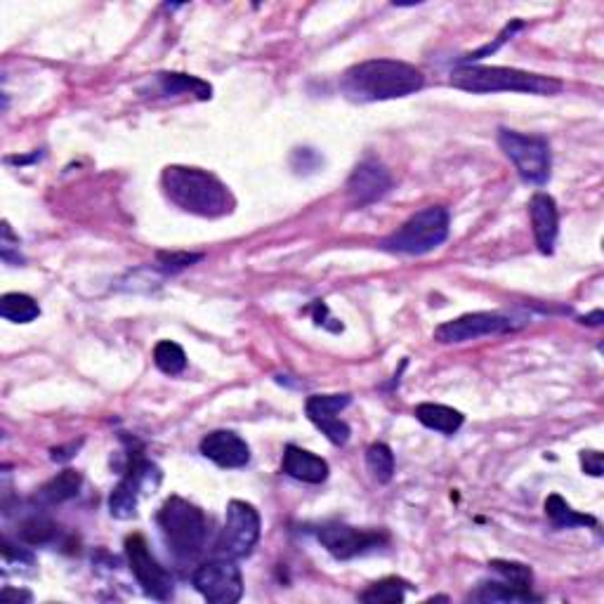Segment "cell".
I'll return each instance as SVG.
<instances>
[{
	"label": "cell",
	"mask_w": 604,
	"mask_h": 604,
	"mask_svg": "<svg viewBox=\"0 0 604 604\" xmlns=\"http://www.w3.org/2000/svg\"><path fill=\"white\" fill-rule=\"evenodd\" d=\"M3 600H31L29 593H17V590L5 588L3 590Z\"/></svg>",
	"instance_id": "d6a6232c"
},
{
	"label": "cell",
	"mask_w": 604,
	"mask_h": 604,
	"mask_svg": "<svg viewBox=\"0 0 604 604\" xmlns=\"http://www.w3.org/2000/svg\"><path fill=\"white\" fill-rule=\"evenodd\" d=\"M156 524H159L168 550L175 557H180V560H192L206 546V515L194 503L185 501V498L170 496L161 505L159 515H156Z\"/></svg>",
	"instance_id": "277c9868"
},
{
	"label": "cell",
	"mask_w": 604,
	"mask_h": 604,
	"mask_svg": "<svg viewBox=\"0 0 604 604\" xmlns=\"http://www.w3.org/2000/svg\"><path fill=\"white\" fill-rule=\"evenodd\" d=\"M529 215L538 251L543 255H553L557 232H560V213H557V203L553 196L543 192L531 196Z\"/></svg>",
	"instance_id": "2e32d148"
},
{
	"label": "cell",
	"mask_w": 604,
	"mask_h": 604,
	"mask_svg": "<svg viewBox=\"0 0 604 604\" xmlns=\"http://www.w3.org/2000/svg\"><path fill=\"white\" fill-rule=\"evenodd\" d=\"M83 487V475L78 470H62L59 475H55L50 482H45L41 489H38V501L45 505H57V503H67L71 498L78 496V491Z\"/></svg>",
	"instance_id": "d6986e66"
},
{
	"label": "cell",
	"mask_w": 604,
	"mask_h": 604,
	"mask_svg": "<svg viewBox=\"0 0 604 604\" xmlns=\"http://www.w3.org/2000/svg\"><path fill=\"white\" fill-rule=\"evenodd\" d=\"M352 404V395H312L305 402V413L317 428L324 432L326 439L336 446L350 442V425L338 416Z\"/></svg>",
	"instance_id": "4fadbf2b"
},
{
	"label": "cell",
	"mask_w": 604,
	"mask_h": 604,
	"mask_svg": "<svg viewBox=\"0 0 604 604\" xmlns=\"http://www.w3.org/2000/svg\"><path fill=\"white\" fill-rule=\"evenodd\" d=\"M192 586L213 604H234L244 597V576L234 560L218 557L194 569Z\"/></svg>",
	"instance_id": "ba28073f"
},
{
	"label": "cell",
	"mask_w": 604,
	"mask_h": 604,
	"mask_svg": "<svg viewBox=\"0 0 604 604\" xmlns=\"http://www.w3.org/2000/svg\"><path fill=\"white\" fill-rule=\"evenodd\" d=\"M546 515L553 522L555 529H574V527H597V520L593 515H583L576 512L571 505L564 501L560 494H553L546 498Z\"/></svg>",
	"instance_id": "44dd1931"
},
{
	"label": "cell",
	"mask_w": 604,
	"mask_h": 604,
	"mask_svg": "<svg viewBox=\"0 0 604 604\" xmlns=\"http://www.w3.org/2000/svg\"><path fill=\"white\" fill-rule=\"evenodd\" d=\"M159 83L163 95H180V93H189L196 95V100H210L213 95V88L206 81L196 76H187V74H159Z\"/></svg>",
	"instance_id": "cb8c5ba5"
},
{
	"label": "cell",
	"mask_w": 604,
	"mask_h": 604,
	"mask_svg": "<svg viewBox=\"0 0 604 604\" xmlns=\"http://www.w3.org/2000/svg\"><path fill=\"white\" fill-rule=\"evenodd\" d=\"M0 317L12 321V324H31L41 317V307L26 293H5L0 298Z\"/></svg>",
	"instance_id": "7402d4cb"
},
{
	"label": "cell",
	"mask_w": 604,
	"mask_h": 604,
	"mask_svg": "<svg viewBox=\"0 0 604 604\" xmlns=\"http://www.w3.org/2000/svg\"><path fill=\"white\" fill-rule=\"evenodd\" d=\"M366 468L378 484H387L395 477V453L383 442L371 444L366 449Z\"/></svg>",
	"instance_id": "484cf974"
},
{
	"label": "cell",
	"mask_w": 604,
	"mask_h": 604,
	"mask_svg": "<svg viewBox=\"0 0 604 604\" xmlns=\"http://www.w3.org/2000/svg\"><path fill=\"white\" fill-rule=\"evenodd\" d=\"M449 227V210L442 206H430L411 215L397 232H392L387 239H383L380 248L387 253L399 255H425L435 251V248L449 239Z\"/></svg>",
	"instance_id": "5b68a950"
},
{
	"label": "cell",
	"mask_w": 604,
	"mask_h": 604,
	"mask_svg": "<svg viewBox=\"0 0 604 604\" xmlns=\"http://www.w3.org/2000/svg\"><path fill=\"white\" fill-rule=\"evenodd\" d=\"M515 328V321L498 312H472L437 326L435 340L442 345H458L484 336H501V333L515 331Z\"/></svg>",
	"instance_id": "8fae6325"
},
{
	"label": "cell",
	"mask_w": 604,
	"mask_h": 604,
	"mask_svg": "<svg viewBox=\"0 0 604 604\" xmlns=\"http://www.w3.org/2000/svg\"><path fill=\"white\" fill-rule=\"evenodd\" d=\"M489 567H491V571H496V574L501 576L503 581L512 583V586L531 590V583H534V574H531V569L527 567V564L510 562V560H491Z\"/></svg>",
	"instance_id": "83f0119b"
},
{
	"label": "cell",
	"mask_w": 604,
	"mask_h": 604,
	"mask_svg": "<svg viewBox=\"0 0 604 604\" xmlns=\"http://www.w3.org/2000/svg\"><path fill=\"white\" fill-rule=\"evenodd\" d=\"M199 451L203 458H208V461H213L215 465L227 470L246 468L248 461H251V446L246 444V439H241L236 432L229 430L208 432V435L201 439Z\"/></svg>",
	"instance_id": "9a60e30c"
},
{
	"label": "cell",
	"mask_w": 604,
	"mask_h": 604,
	"mask_svg": "<svg viewBox=\"0 0 604 604\" xmlns=\"http://www.w3.org/2000/svg\"><path fill=\"white\" fill-rule=\"evenodd\" d=\"M451 85L472 95H557L564 88V83L555 76L529 74V71L510 67H477V64H463V67L453 69Z\"/></svg>",
	"instance_id": "3957f363"
},
{
	"label": "cell",
	"mask_w": 604,
	"mask_h": 604,
	"mask_svg": "<svg viewBox=\"0 0 604 604\" xmlns=\"http://www.w3.org/2000/svg\"><path fill=\"white\" fill-rule=\"evenodd\" d=\"M498 144L505 156L515 163L517 173L524 182L531 185H546L550 180V168H553V156H550V144L541 135H524L515 130H498Z\"/></svg>",
	"instance_id": "8992f818"
},
{
	"label": "cell",
	"mask_w": 604,
	"mask_h": 604,
	"mask_svg": "<svg viewBox=\"0 0 604 604\" xmlns=\"http://www.w3.org/2000/svg\"><path fill=\"white\" fill-rule=\"evenodd\" d=\"M0 258L8 265H22L24 258L19 255V239L12 234L10 222H3V236H0Z\"/></svg>",
	"instance_id": "4dcf8cb0"
},
{
	"label": "cell",
	"mask_w": 604,
	"mask_h": 604,
	"mask_svg": "<svg viewBox=\"0 0 604 604\" xmlns=\"http://www.w3.org/2000/svg\"><path fill=\"white\" fill-rule=\"evenodd\" d=\"M199 260H203V253H177V251L168 253V251H161L159 255H156V265H159L161 272H166V274L182 272V269L196 265Z\"/></svg>",
	"instance_id": "f546056e"
},
{
	"label": "cell",
	"mask_w": 604,
	"mask_h": 604,
	"mask_svg": "<svg viewBox=\"0 0 604 604\" xmlns=\"http://www.w3.org/2000/svg\"><path fill=\"white\" fill-rule=\"evenodd\" d=\"M59 536V527L50 517L45 515H31L19 524L17 538L26 546H48Z\"/></svg>",
	"instance_id": "603a6c76"
},
{
	"label": "cell",
	"mask_w": 604,
	"mask_h": 604,
	"mask_svg": "<svg viewBox=\"0 0 604 604\" xmlns=\"http://www.w3.org/2000/svg\"><path fill=\"white\" fill-rule=\"evenodd\" d=\"M151 477H161L159 468L154 463L135 456L126 475H123V479L116 484L109 496L111 517H116V520H133L137 515V505H140L142 487L151 482Z\"/></svg>",
	"instance_id": "7c38bea8"
},
{
	"label": "cell",
	"mask_w": 604,
	"mask_h": 604,
	"mask_svg": "<svg viewBox=\"0 0 604 604\" xmlns=\"http://www.w3.org/2000/svg\"><path fill=\"white\" fill-rule=\"evenodd\" d=\"M581 324H588V326H600L602 324V310H595L590 317H583Z\"/></svg>",
	"instance_id": "836d02e7"
},
{
	"label": "cell",
	"mask_w": 604,
	"mask_h": 604,
	"mask_svg": "<svg viewBox=\"0 0 604 604\" xmlns=\"http://www.w3.org/2000/svg\"><path fill=\"white\" fill-rule=\"evenodd\" d=\"M260 534L262 522L258 510L246 501H229L225 527L220 531L215 550L227 560H244L258 546Z\"/></svg>",
	"instance_id": "52a82bcc"
},
{
	"label": "cell",
	"mask_w": 604,
	"mask_h": 604,
	"mask_svg": "<svg viewBox=\"0 0 604 604\" xmlns=\"http://www.w3.org/2000/svg\"><path fill=\"white\" fill-rule=\"evenodd\" d=\"M413 416L418 418V423H423L425 428L442 432V435H456L458 430H461L463 425V413L451 409V406L444 404H418L416 411H413Z\"/></svg>",
	"instance_id": "ac0fdd59"
},
{
	"label": "cell",
	"mask_w": 604,
	"mask_h": 604,
	"mask_svg": "<svg viewBox=\"0 0 604 604\" xmlns=\"http://www.w3.org/2000/svg\"><path fill=\"white\" fill-rule=\"evenodd\" d=\"M406 590H409V583L404 579H397V576H390V579H383L366 588L359 595V600L366 604H399L404 602Z\"/></svg>",
	"instance_id": "d4e9b609"
},
{
	"label": "cell",
	"mask_w": 604,
	"mask_h": 604,
	"mask_svg": "<svg viewBox=\"0 0 604 604\" xmlns=\"http://www.w3.org/2000/svg\"><path fill=\"white\" fill-rule=\"evenodd\" d=\"M154 364L156 369L166 373V376H180L187 369V354L173 340H161L154 347Z\"/></svg>",
	"instance_id": "4316f807"
},
{
	"label": "cell",
	"mask_w": 604,
	"mask_h": 604,
	"mask_svg": "<svg viewBox=\"0 0 604 604\" xmlns=\"http://www.w3.org/2000/svg\"><path fill=\"white\" fill-rule=\"evenodd\" d=\"M581 463H583V470H586L588 475L602 477L604 458H602V453H600V451H583V453H581Z\"/></svg>",
	"instance_id": "1f68e13d"
},
{
	"label": "cell",
	"mask_w": 604,
	"mask_h": 604,
	"mask_svg": "<svg viewBox=\"0 0 604 604\" xmlns=\"http://www.w3.org/2000/svg\"><path fill=\"white\" fill-rule=\"evenodd\" d=\"M317 538L336 560H352V557L373 553V550L385 548L387 541H390V536L385 531L357 529L338 522L319 527Z\"/></svg>",
	"instance_id": "30bf717a"
},
{
	"label": "cell",
	"mask_w": 604,
	"mask_h": 604,
	"mask_svg": "<svg viewBox=\"0 0 604 604\" xmlns=\"http://www.w3.org/2000/svg\"><path fill=\"white\" fill-rule=\"evenodd\" d=\"M281 470L286 472L288 477L298 479V482L305 484H321L328 479V463L324 458L317 456V453L300 449V446L288 444L284 449V461H281Z\"/></svg>",
	"instance_id": "e0dca14e"
},
{
	"label": "cell",
	"mask_w": 604,
	"mask_h": 604,
	"mask_svg": "<svg viewBox=\"0 0 604 604\" xmlns=\"http://www.w3.org/2000/svg\"><path fill=\"white\" fill-rule=\"evenodd\" d=\"M423 85V71L399 59H366L347 69L340 78L343 95L359 104L399 100L418 93Z\"/></svg>",
	"instance_id": "6da1fadb"
},
{
	"label": "cell",
	"mask_w": 604,
	"mask_h": 604,
	"mask_svg": "<svg viewBox=\"0 0 604 604\" xmlns=\"http://www.w3.org/2000/svg\"><path fill=\"white\" fill-rule=\"evenodd\" d=\"M472 600L477 602H541V597L531 590L517 588L508 581H482L479 588L472 593Z\"/></svg>",
	"instance_id": "ffe728a7"
},
{
	"label": "cell",
	"mask_w": 604,
	"mask_h": 604,
	"mask_svg": "<svg viewBox=\"0 0 604 604\" xmlns=\"http://www.w3.org/2000/svg\"><path fill=\"white\" fill-rule=\"evenodd\" d=\"M347 201L352 208H366L383 199L392 189V175L376 159L361 161L347 180Z\"/></svg>",
	"instance_id": "5bb4252c"
},
{
	"label": "cell",
	"mask_w": 604,
	"mask_h": 604,
	"mask_svg": "<svg viewBox=\"0 0 604 604\" xmlns=\"http://www.w3.org/2000/svg\"><path fill=\"white\" fill-rule=\"evenodd\" d=\"M524 29V22L522 19H512V22L505 26V29L501 31V34L496 36V41L494 43H487L484 45V48H479V50H475V52H470V55H465L463 59H461V64H458V67H463V64H475L477 59H484V57H489V55H494V52L498 50V48H503L505 43L510 41L512 36L517 34V31H522Z\"/></svg>",
	"instance_id": "f1b7e54d"
},
{
	"label": "cell",
	"mask_w": 604,
	"mask_h": 604,
	"mask_svg": "<svg viewBox=\"0 0 604 604\" xmlns=\"http://www.w3.org/2000/svg\"><path fill=\"white\" fill-rule=\"evenodd\" d=\"M126 555H128L130 571H133V576L142 586L144 593L159 602H166L173 597V593H175L173 576H170V571L161 567L159 560H156L154 555H151L147 538H144L142 534L128 536L126 538Z\"/></svg>",
	"instance_id": "9c48e42d"
},
{
	"label": "cell",
	"mask_w": 604,
	"mask_h": 604,
	"mask_svg": "<svg viewBox=\"0 0 604 604\" xmlns=\"http://www.w3.org/2000/svg\"><path fill=\"white\" fill-rule=\"evenodd\" d=\"M161 185L177 208L199 218H225L236 206V199L225 182L201 168L168 166L161 175Z\"/></svg>",
	"instance_id": "7a4b0ae2"
}]
</instances>
